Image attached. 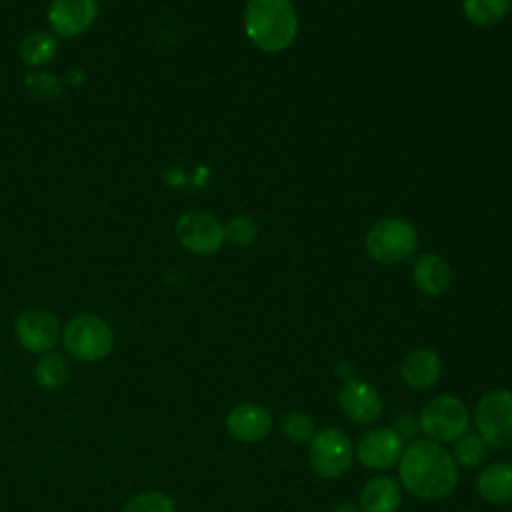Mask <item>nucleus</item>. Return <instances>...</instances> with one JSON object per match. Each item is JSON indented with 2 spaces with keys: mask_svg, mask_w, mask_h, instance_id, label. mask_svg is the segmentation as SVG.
<instances>
[{
  "mask_svg": "<svg viewBox=\"0 0 512 512\" xmlns=\"http://www.w3.org/2000/svg\"><path fill=\"white\" fill-rule=\"evenodd\" d=\"M396 468L402 490L424 502L450 498L460 482V468L450 450L428 438L404 446Z\"/></svg>",
  "mask_w": 512,
  "mask_h": 512,
  "instance_id": "obj_1",
  "label": "nucleus"
},
{
  "mask_svg": "<svg viewBox=\"0 0 512 512\" xmlns=\"http://www.w3.org/2000/svg\"><path fill=\"white\" fill-rule=\"evenodd\" d=\"M246 38L262 52L276 54L298 36V16L292 0H248L242 12Z\"/></svg>",
  "mask_w": 512,
  "mask_h": 512,
  "instance_id": "obj_2",
  "label": "nucleus"
},
{
  "mask_svg": "<svg viewBox=\"0 0 512 512\" xmlns=\"http://www.w3.org/2000/svg\"><path fill=\"white\" fill-rule=\"evenodd\" d=\"M60 342L70 358L90 364L110 356L116 336L106 318L92 312H82L66 322Z\"/></svg>",
  "mask_w": 512,
  "mask_h": 512,
  "instance_id": "obj_3",
  "label": "nucleus"
},
{
  "mask_svg": "<svg viewBox=\"0 0 512 512\" xmlns=\"http://www.w3.org/2000/svg\"><path fill=\"white\" fill-rule=\"evenodd\" d=\"M472 414L468 406L452 394H438L430 398L418 414V430L424 438L438 444H452L470 430Z\"/></svg>",
  "mask_w": 512,
  "mask_h": 512,
  "instance_id": "obj_4",
  "label": "nucleus"
},
{
  "mask_svg": "<svg viewBox=\"0 0 512 512\" xmlns=\"http://www.w3.org/2000/svg\"><path fill=\"white\" fill-rule=\"evenodd\" d=\"M364 248L374 262L396 264L408 260L418 248V230L400 216H388L374 222L366 236Z\"/></svg>",
  "mask_w": 512,
  "mask_h": 512,
  "instance_id": "obj_5",
  "label": "nucleus"
},
{
  "mask_svg": "<svg viewBox=\"0 0 512 512\" xmlns=\"http://www.w3.org/2000/svg\"><path fill=\"white\" fill-rule=\"evenodd\" d=\"M472 420L488 448H512V390H486L474 404Z\"/></svg>",
  "mask_w": 512,
  "mask_h": 512,
  "instance_id": "obj_6",
  "label": "nucleus"
},
{
  "mask_svg": "<svg viewBox=\"0 0 512 512\" xmlns=\"http://www.w3.org/2000/svg\"><path fill=\"white\" fill-rule=\"evenodd\" d=\"M352 462L354 442L344 430L326 426L314 432L308 442V464L318 478L336 480L350 470Z\"/></svg>",
  "mask_w": 512,
  "mask_h": 512,
  "instance_id": "obj_7",
  "label": "nucleus"
},
{
  "mask_svg": "<svg viewBox=\"0 0 512 512\" xmlns=\"http://www.w3.org/2000/svg\"><path fill=\"white\" fill-rule=\"evenodd\" d=\"M178 244L196 256H212L226 242L224 224L206 210H188L174 224Z\"/></svg>",
  "mask_w": 512,
  "mask_h": 512,
  "instance_id": "obj_8",
  "label": "nucleus"
},
{
  "mask_svg": "<svg viewBox=\"0 0 512 512\" xmlns=\"http://www.w3.org/2000/svg\"><path fill=\"white\" fill-rule=\"evenodd\" d=\"M14 336L24 350L32 354H44L54 350L60 342L62 324L58 316L48 308L32 306L18 312L14 320Z\"/></svg>",
  "mask_w": 512,
  "mask_h": 512,
  "instance_id": "obj_9",
  "label": "nucleus"
},
{
  "mask_svg": "<svg viewBox=\"0 0 512 512\" xmlns=\"http://www.w3.org/2000/svg\"><path fill=\"white\" fill-rule=\"evenodd\" d=\"M404 436L388 426H376L360 434L354 444V460L368 470L384 472L398 466L404 452Z\"/></svg>",
  "mask_w": 512,
  "mask_h": 512,
  "instance_id": "obj_10",
  "label": "nucleus"
},
{
  "mask_svg": "<svg viewBox=\"0 0 512 512\" xmlns=\"http://www.w3.org/2000/svg\"><path fill=\"white\" fill-rule=\"evenodd\" d=\"M338 408L352 424L368 426L382 418L384 400L368 380L350 378L338 390Z\"/></svg>",
  "mask_w": 512,
  "mask_h": 512,
  "instance_id": "obj_11",
  "label": "nucleus"
},
{
  "mask_svg": "<svg viewBox=\"0 0 512 512\" xmlns=\"http://www.w3.org/2000/svg\"><path fill=\"white\" fill-rule=\"evenodd\" d=\"M100 14L98 0H52L46 20L56 38H76L88 32Z\"/></svg>",
  "mask_w": 512,
  "mask_h": 512,
  "instance_id": "obj_12",
  "label": "nucleus"
},
{
  "mask_svg": "<svg viewBox=\"0 0 512 512\" xmlns=\"http://www.w3.org/2000/svg\"><path fill=\"white\" fill-rule=\"evenodd\" d=\"M274 426L272 412L258 402H242L236 404L224 420V428L228 436L242 444H256L264 440Z\"/></svg>",
  "mask_w": 512,
  "mask_h": 512,
  "instance_id": "obj_13",
  "label": "nucleus"
},
{
  "mask_svg": "<svg viewBox=\"0 0 512 512\" xmlns=\"http://www.w3.org/2000/svg\"><path fill=\"white\" fill-rule=\"evenodd\" d=\"M442 376V360L428 346L412 348L400 362V380L416 392H426L436 386Z\"/></svg>",
  "mask_w": 512,
  "mask_h": 512,
  "instance_id": "obj_14",
  "label": "nucleus"
},
{
  "mask_svg": "<svg viewBox=\"0 0 512 512\" xmlns=\"http://www.w3.org/2000/svg\"><path fill=\"white\" fill-rule=\"evenodd\" d=\"M412 282L422 294L440 296L452 284V268L440 254L424 252L412 264Z\"/></svg>",
  "mask_w": 512,
  "mask_h": 512,
  "instance_id": "obj_15",
  "label": "nucleus"
},
{
  "mask_svg": "<svg viewBox=\"0 0 512 512\" xmlns=\"http://www.w3.org/2000/svg\"><path fill=\"white\" fill-rule=\"evenodd\" d=\"M476 494L494 506L512 504V460L484 466L474 482Z\"/></svg>",
  "mask_w": 512,
  "mask_h": 512,
  "instance_id": "obj_16",
  "label": "nucleus"
},
{
  "mask_svg": "<svg viewBox=\"0 0 512 512\" xmlns=\"http://www.w3.org/2000/svg\"><path fill=\"white\" fill-rule=\"evenodd\" d=\"M400 504L402 486L398 480L386 474L366 480L358 496V506L362 512H398Z\"/></svg>",
  "mask_w": 512,
  "mask_h": 512,
  "instance_id": "obj_17",
  "label": "nucleus"
},
{
  "mask_svg": "<svg viewBox=\"0 0 512 512\" xmlns=\"http://www.w3.org/2000/svg\"><path fill=\"white\" fill-rule=\"evenodd\" d=\"M18 54H20V60L28 68L46 66L58 54V40H56V36L52 32H44V30L30 32V34H26L20 40Z\"/></svg>",
  "mask_w": 512,
  "mask_h": 512,
  "instance_id": "obj_18",
  "label": "nucleus"
},
{
  "mask_svg": "<svg viewBox=\"0 0 512 512\" xmlns=\"http://www.w3.org/2000/svg\"><path fill=\"white\" fill-rule=\"evenodd\" d=\"M34 380L44 390H58L70 380V364L60 352H44L34 364Z\"/></svg>",
  "mask_w": 512,
  "mask_h": 512,
  "instance_id": "obj_19",
  "label": "nucleus"
},
{
  "mask_svg": "<svg viewBox=\"0 0 512 512\" xmlns=\"http://www.w3.org/2000/svg\"><path fill=\"white\" fill-rule=\"evenodd\" d=\"M512 8V0H462L464 18L478 26L490 28L502 22Z\"/></svg>",
  "mask_w": 512,
  "mask_h": 512,
  "instance_id": "obj_20",
  "label": "nucleus"
},
{
  "mask_svg": "<svg viewBox=\"0 0 512 512\" xmlns=\"http://www.w3.org/2000/svg\"><path fill=\"white\" fill-rule=\"evenodd\" d=\"M456 466L460 470H474L480 468L488 458V444L480 438L478 432H466L458 440L452 442L450 450Z\"/></svg>",
  "mask_w": 512,
  "mask_h": 512,
  "instance_id": "obj_21",
  "label": "nucleus"
},
{
  "mask_svg": "<svg viewBox=\"0 0 512 512\" xmlns=\"http://www.w3.org/2000/svg\"><path fill=\"white\" fill-rule=\"evenodd\" d=\"M280 430L292 444H308L316 432V424L308 412L288 410L280 418Z\"/></svg>",
  "mask_w": 512,
  "mask_h": 512,
  "instance_id": "obj_22",
  "label": "nucleus"
},
{
  "mask_svg": "<svg viewBox=\"0 0 512 512\" xmlns=\"http://www.w3.org/2000/svg\"><path fill=\"white\" fill-rule=\"evenodd\" d=\"M122 512H176L174 500L162 490H144L130 496Z\"/></svg>",
  "mask_w": 512,
  "mask_h": 512,
  "instance_id": "obj_23",
  "label": "nucleus"
},
{
  "mask_svg": "<svg viewBox=\"0 0 512 512\" xmlns=\"http://www.w3.org/2000/svg\"><path fill=\"white\" fill-rule=\"evenodd\" d=\"M224 234L234 246H250L258 238V226L252 216L236 214L224 224Z\"/></svg>",
  "mask_w": 512,
  "mask_h": 512,
  "instance_id": "obj_24",
  "label": "nucleus"
},
{
  "mask_svg": "<svg viewBox=\"0 0 512 512\" xmlns=\"http://www.w3.org/2000/svg\"><path fill=\"white\" fill-rule=\"evenodd\" d=\"M26 86L36 98L54 100L60 94V82L48 72H32L26 76Z\"/></svg>",
  "mask_w": 512,
  "mask_h": 512,
  "instance_id": "obj_25",
  "label": "nucleus"
},
{
  "mask_svg": "<svg viewBox=\"0 0 512 512\" xmlns=\"http://www.w3.org/2000/svg\"><path fill=\"white\" fill-rule=\"evenodd\" d=\"M332 512H362V510H360V506L354 504V502H338V504L332 508Z\"/></svg>",
  "mask_w": 512,
  "mask_h": 512,
  "instance_id": "obj_26",
  "label": "nucleus"
}]
</instances>
